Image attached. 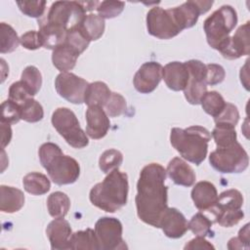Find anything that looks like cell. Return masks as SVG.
<instances>
[{"label":"cell","mask_w":250,"mask_h":250,"mask_svg":"<svg viewBox=\"0 0 250 250\" xmlns=\"http://www.w3.org/2000/svg\"><path fill=\"white\" fill-rule=\"evenodd\" d=\"M52 124L64 141L74 148H83L88 146L87 134L80 127L75 113L67 107L57 108L51 118Z\"/></svg>","instance_id":"8"},{"label":"cell","mask_w":250,"mask_h":250,"mask_svg":"<svg viewBox=\"0 0 250 250\" xmlns=\"http://www.w3.org/2000/svg\"><path fill=\"white\" fill-rule=\"evenodd\" d=\"M89 83L71 72H61L55 79L57 93L67 102L75 104L84 103L85 92Z\"/></svg>","instance_id":"13"},{"label":"cell","mask_w":250,"mask_h":250,"mask_svg":"<svg viewBox=\"0 0 250 250\" xmlns=\"http://www.w3.org/2000/svg\"><path fill=\"white\" fill-rule=\"evenodd\" d=\"M38 34L42 43V47L55 50L57 47L64 43L67 32L66 30L45 22H38Z\"/></svg>","instance_id":"23"},{"label":"cell","mask_w":250,"mask_h":250,"mask_svg":"<svg viewBox=\"0 0 250 250\" xmlns=\"http://www.w3.org/2000/svg\"><path fill=\"white\" fill-rule=\"evenodd\" d=\"M17 5L25 16L30 18H42L45 12L46 1H18Z\"/></svg>","instance_id":"42"},{"label":"cell","mask_w":250,"mask_h":250,"mask_svg":"<svg viewBox=\"0 0 250 250\" xmlns=\"http://www.w3.org/2000/svg\"><path fill=\"white\" fill-rule=\"evenodd\" d=\"M209 162L220 173H241L247 169L249 157L243 146L235 142L229 146L217 147L210 153Z\"/></svg>","instance_id":"9"},{"label":"cell","mask_w":250,"mask_h":250,"mask_svg":"<svg viewBox=\"0 0 250 250\" xmlns=\"http://www.w3.org/2000/svg\"><path fill=\"white\" fill-rule=\"evenodd\" d=\"M0 30H1V47H0L1 53L6 54V53L14 52L18 48L19 44L21 43L17 32L11 25L5 22L0 23Z\"/></svg>","instance_id":"34"},{"label":"cell","mask_w":250,"mask_h":250,"mask_svg":"<svg viewBox=\"0 0 250 250\" xmlns=\"http://www.w3.org/2000/svg\"><path fill=\"white\" fill-rule=\"evenodd\" d=\"M165 180L164 167L159 163H149L142 169L137 183L135 202L138 217L155 228H158L159 220L168 207V188Z\"/></svg>","instance_id":"1"},{"label":"cell","mask_w":250,"mask_h":250,"mask_svg":"<svg viewBox=\"0 0 250 250\" xmlns=\"http://www.w3.org/2000/svg\"><path fill=\"white\" fill-rule=\"evenodd\" d=\"M226 76V71L224 67L220 64L209 63L206 64V76L205 82L207 85H217L224 81Z\"/></svg>","instance_id":"44"},{"label":"cell","mask_w":250,"mask_h":250,"mask_svg":"<svg viewBox=\"0 0 250 250\" xmlns=\"http://www.w3.org/2000/svg\"><path fill=\"white\" fill-rule=\"evenodd\" d=\"M238 239L243 243V245L249 249V224H246L238 232Z\"/></svg>","instance_id":"48"},{"label":"cell","mask_w":250,"mask_h":250,"mask_svg":"<svg viewBox=\"0 0 250 250\" xmlns=\"http://www.w3.org/2000/svg\"><path fill=\"white\" fill-rule=\"evenodd\" d=\"M0 210L4 213H15L24 205L23 192L14 187H0Z\"/></svg>","instance_id":"22"},{"label":"cell","mask_w":250,"mask_h":250,"mask_svg":"<svg viewBox=\"0 0 250 250\" xmlns=\"http://www.w3.org/2000/svg\"><path fill=\"white\" fill-rule=\"evenodd\" d=\"M190 195L194 206L200 211L209 210L218 199L216 187L208 181L196 183L191 189Z\"/></svg>","instance_id":"21"},{"label":"cell","mask_w":250,"mask_h":250,"mask_svg":"<svg viewBox=\"0 0 250 250\" xmlns=\"http://www.w3.org/2000/svg\"><path fill=\"white\" fill-rule=\"evenodd\" d=\"M210 140V132L198 125L186 129L175 127L171 130L170 134L172 146L184 159L195 165L201 164L206 158Z\"/></svg>","instance_id":"5"},{"label":"cell","mask_w":250,"mask_h":250,"mask_svg":"<svg viewBox=\"0 0 250 250\" xmlns=\"http://www.w3.org/2000/svg\"><path fill=\"white\" fill-rule=\"evenodd\" d=\"M242 193L234 188L223 191L218 195L216 203L209 209L214 215L215 222L224 228H230L238 224L244 217L242 211Z\"/></svg>","instance_id":"7"},{"label":"cell","mask_w":250,"mask_h":250,"mask_svg":"<svg viewBox=\"0 0 250 250\" xmlns=\"http://www.w3.org/2000/svg\"><path fill=\"white\" fill-rule=\"evenodd\" d=\"M235 127L226 124H216L211 136L213 137L217 147H225L234 144L237 139Z\"/></svg>","instance_id":"31"},{"label":"cell","mask_w":250,"mask_h":250,"mask_svg":"<svg viewBox=\"0 0 250 250\" xmlns=\"http://www.w3.org/2000/svg\"><path fill=\"white\" fill-rule=\"evenodd\" d=\"M188 228L196 236L205 237L211 232L212 222L205 215L198 212L191 217L188 223Z\"/></svg>","instance_id":"37"},{"label":"cell","mask_w":250,"mask_h":250,"mask_svg":"<svg viewBox=\"0 0 250 250\" xmlns=\"http://www.w3.org/2000/svg\"><path fill=\"white\" fill-rule=\"evenodd\" d=\"M46 234L52 250L69 249V239L72 234L69 223L63 218H56L49 223Z\"/></svg>","instance_id":"18"},{"label":"cell","mask_w":250,"mask_h":250,"mask_svg":"<svg viewBox=\"0 0 250 250\" xmlns=\"http://www.w3.org/2000/svg\"><path fill=\"white\" fill-rule=\"evenodd\" d=\"M79 54L75 50L63 43L53 50L52 62L61 72H68L75 66Z\"/></svg>","instance_id":"24"},{"label":"cell","mask_w":250,"mask_h":250,"mask_svg":"<svg viewBox=\"0 0 250 250\" xmlns=\"http://www.w3.org/2000/svg\"><path fill=\"white\" fill-rule=\"evenodd\" d=\"M111 91L107 87V85L104 82L102 81H96L93 83H89L84 97V103L88 105H99V106H104L107 103Z\"/></svg>","instance_id":"25"},{"label":"cell","mask_w":250,"mask_h":250,"mask_svg":"<svg viewBox=\"0 0 250 250\" xmlns=\"http://www.w3.org/2000/svg\"><path fill=\"white\" fill-rule=\"evenodd\" d=\"M166 174L178 186L191 187L196 179L193 169L184 159L174 157L168 163Z\"/></svg>","instance_id":"20"},{"label":"cell","mask_w":250,"mask_h":250,"mask_svg":"<svg viewBox=\"0 0 250 250\" xmlns=\"http://www.w3.org/2000/svg\"><path fill=\"white\" fill-rule=\"evenodd\" d=\"M186 250L187 249H214L215 247L209 242L207 241L204 237L202 236H196L195 238L189 240L184 247Z\"/></svg>","instance_id":"46"},{"label":"cell","mask_w":250,"mask_h":250,"mask_svg":"<svg viewBox=\"0 0 250 250\" xmlns=\"http://www.w3.org/2000/svg\"><path fill=\"white\" fill-rule=\"evenodd\" d=\"M158 228L169 238H180L188 229L186 217L182 212L173 207H167L163 212L158 223Z\"/></svg>","instance_id":"16"},{"label":"cell","mask_w":250,"mask_h":250,"mask_svg":"<svg viewBox=\"0 0 250 250\" xmlns=\"http://www.w3.org/2000/svg\"><path fill=\"white\" fill-rule=\"evenodd\" d=\"M90 42L91 41L84 34L79 25L67 30L64 40V43L75 50L79 55L87 49Z\"/></svg>","instance_id":"35"},{"label":"cell","mask_w":250,"mask_h":250,"mask_svg":"<svg viewBox=\"0 0 250 250\" xmlns=\"http://www.w3.org/2000/svg\"><path fill=\"white\" fill-rule=\"evenodd\" d=\"M21 120L20 105L11 100H7L1 104V122L6 124H16Z\"/></svg>","instance_id":"39"},{"label":"cell","mask_w":250,"mask_h":250,"mask_svg":"<svg viewBox=\"0 0 250 250\" xmlns=\"http://www.w3.org/2000/svg\"><path fill=\"white\" fill-rule=\"evenodd\" d=\"M104 111L109 117H117L126 111L127 104L125 98L119 93H111L107 103L104 105Z\"/></svg>","instance_id":"38"},{"label":"cell","mask_w":250,"mask_h":250,"mask_svg":"<svg viewBox=\"0 0 250 250\" xmlns=\"http://www.w3.org/2000/svg\"><path fill=\"white\" fill-rule=\"evenodd\" d=\"M21 108V119L29 122L35 123L44 117V110L42 105L36 100L29 98L24 103L20 105Z\"/></svg>","instance_id":"32"},{"label":"cell","mask_w":250,"mask_h":250,"mask_svg":"<svg viewBox=\"0 0 250 250\" xmlns=\"http://www.w3.org/2000/svg\"><path fill=\"white\" fill-rule=\"evenodd\" d=\"M69 249L101 250L95 230L86 229L85 230H79L72 233L69 239Z\"/></svg>","instance_id":"27"},{"label":"cell","mask_w":250,"mask_h":250,"mask_svg":"<svg viewBox=\"0 0 250 250\" xmlns=\"http://www.w3.org/2000/svg\"><path fill=\"white\" fill-rule=\"evenodd\" d=\"M22 185L25 191L32 195H42L50 190V180L42 173L31 172L22 179Z\"/></svg>","instance_id":"26"},{"label":"cell","mask_w":250,"mask_h":250,"mask_svg":"<svg viewBox=\"0 0 250 250\" xmlns=\"http://www.w3.org/2000/svg\"><path fill=\"white\" fill-rule=\"evenodd\" d=\"M212 5V1H187L169 9L153 7L146 14L147 31L158 39H171L184 29L192 27L199 16Z\"/></svg>","instance_id":"2"},{"label":"cell","mask_w":250,"mask_h":250,"mask_svg":"<svg viewBox=\"0 0 250 250\" xmlns=\"http://www.w3.org/2000/svg\"><path fill=\"white\" fill-rule=\"evenodd\" d=\"M188 71V82L184 90L185 98L190 104H199L207 92L205 82L206 64L198 60H189L185 62Z\"/></svg>","instance_id":"12"},{"label":"cell","mask_w":250,"mask_h":250,"mask_svg":"<svg viewBox=\"0 0 250 250\" xmlns=\"http://www.w3.org/2000/svg\"><path fill=\"white\" fill-rule=\"evenodd\" d=\"M129 190L126 173L114 169L107 174L103 182L96 184L90 190L91 203L101 210L114 213L127 203Z\"/></svg>","instance_id":"3"},{"label":"cell","mask_w":250,"mask_h":250,"mask_svg":"<svg viewBox=\"0 0 250 250\" xmlns=\"http://www.w3.org/2000/svg\"><path fill=\"white\" fill-rule=\"evenodd\" d=\"M226 104L227 103L223 96L217 91L206 92L200 101V104L203 110L212 117L218 116L224 109Z\"/></svg>","instance_id":"30"},{"label":"cell","mask_w":250,"mask_h":250,"mask_svg":"<svg viewBox=\"0 0 250 250\" xmlns=\"http://www.w3.org/2000/svg\"><path fill=\"white\" fill-rule=\"evenodd\" d=\"M86 134L93 140L104 138L110 127V121L107 114L99 105L88 106L86 110Z\"/></svg>","instance_id":"17"},{"label":"cell","mask_w":250,"mask_h":250,"mask_svg":"<svg viewBox=\"0 0 250 250\" xmlns=\"http://www.w3.org/2000/svg\"><path fill=\"white\" fill-rule=\"evenodd\" d=\"M29 98H32L27 87L23 84L21 80L14 82L9 88V100L21 105Z\"/></svg>","instance_id":"43"},{"label":"cell","mask_w":250,"mask_h":250,"mask_svg":"<svg viewBox=\"0 0 250 250\" xmlns=\"http://www.w3.org/2000/svg\"><path fill=\"white\" fill-rule=\"evenodd\" d=\"M123 162V154L114 148L104 150L99 159V167L102 172L108 174L114 169H118Z\"/></svg>","instance_id":"33"},{"label":"cell","mask_w":250,"mask_h":250,"mask_svg":"<svg viewBox=\"0 0 250 250\" xmlns=\"http://www.w3.org/2000/svg\"><path fill=\"white\" fill-rule=\"evenodd\" d=\"M20 42L23 48L27 50H36L42 47V43L38 34V31L30 30L23 33L20 37Z\"/></svg>","instance_id":"45"},{"label":"cell","mask_w":250,"mask_h":250,"mask_svg":"<svg viewBox=\"0 0 250 250\" xmlns=\"http://www.w3.org/2000/svg\"><path fill=\"white\" fill-rule=\"evenodd\" d=\"M163 76V66L156 62H147L135 73L133 84L141 94H149L159 85Z\"/></svg>","instance_id":"14"},{"label":"cell","mask_w":250,"mask_h":250,"mask_svg":"<svg viewBox=\"0 0 250 250\" xmlns=\"http://www.w3.org/2000/svg\"><path fill=\"white\" fill-rule=\"evenodd\" d=\"M79 26L90 41H96L104 34L105 24L104 20L99 15L89 14L86 15Z\"/></svg>","instance_id":"29"},{"label":"cell","mask_w":250,"mask_h":250,"mask_svg":"<svg viewBox=\"0 0 250 250\" xmlns=\"http://www.w3.org/2000/svg\"><path fill=\"white\" fill-rule=\"evenodd\" d=\"M86 17V11L82 4L77 1H56L54 2L46 17L41 18L38 22H45L64 30L78 26Z\"/></svg>","instance_id":"10"},{"label":"cell","mask_w":250,"mask_h":250,"mask_svg":"<svg viewBox=\"0 0 250 250\" xmlns=\"http://www.w3.org/2000/svg\"><path fill=\"white\" fill-rule=\"evenodd\" d=\"M239 120V112L237 107L230 104L227 103L224 109L220 112V114L214 117V121L216 124H226L235 127Z\"/></svg>","instance_id":"41"},{"label":"cell","mask_w":250,"mask_h":250,"mask_svg":"<svg viewBox=\"0 0 250 250\" xmlns=\"http://www.w3.org/2000/svg\"><path fill=\"white\" fill-rule=\"evenodd\" d=\"M95 232L101 250H123L127 245L122 237L121 222L112 217H102L95 224Z\"/></svg>","instance_id":"11"},{"label":"cell","mask_w":250,"mask_h":250,"mask_svg":"<svg viewBox=\"0 0 250 250\" xmlns=\"http://www.w3.org/2000/svg\"><path fill=\"white\" fill-rule=\"evenodd\" d=\"M1 132H2L1 146H2V148H5V146L9 145V143L11 142V139H12V129H11L10 124L1 122Z\"/></svg>","instance_id":"47"},{"label":"cell","mask_w":250,"mask_h":250,"mask_svg":"<svg viewBox=\"0 0 250 250\" xmlns=\"http://www.w3.org/2000/svg\"><path fill=\"white\" fill-rule=\"evenodd\" d=\"M47 208L53 218H64L70 208V199L64 192L55 191L47 198Z\"/></svg>","instance_id":"28"},{"label":"cell","mask_w":250,"mask_h":250,"mask_svg":"<svg viewBox=\"0 0 250 250\" xmlns=\"http://www.w3.org/2000/svg\"><path fill=\"white\" fill-rule=\"evenodd\" d=\"M125 3L121 1H103L97 7L98 15L104 19H113L119 16L124 10Z\"/></svg>","instance_id":"40"},{"label":"cell","mask_w":250,"mask_h":250,"mask_svg":"<svg viewBox=\"0 0 250 250\" xmlns=\"http://www.w3.org/2000/svg\"><path fill=\"white\" fill-rule=\"evenodd\" d=\"M228 248L230 250H234V249H247L243 243L238 239V237H232L229 240L228 243Z\"/></svg>","instance_id":"49"},{"label":"cell","mask_w":250,"mask_h":250,"mask_svg":"<svg viewBox=\"0 0 250 250\" xmlns=\"http://www.w3.org/2000/svg\"><path fill=\"white\" fill-rule=\"evenodd\" d=\"M188 71L185 62H171L163 67V76L166 86L173 91H184L188 82Z\"/></svg>","instance_id":"19"},{"label":"cell","mask_w":250,"mask_h":250,"mask_svg":"<svg viewBox=\"0 0 250 250\" xmlns=\"http://www.w3.org/2000/svg\"><path fill=\"white\" fill-rule=\"evenodd\" d=\"M219 52L225 59L236 60L250 53L249 21L240 25L232 36H229Z\"/></svg>","instance_id":"15"},{"label":"cell","mask_w":250,"mask_h":250,"mask_svg":"<svg viewBox=\"0 0 250 250\" xmlns=\"http://www.w3.org/2000/svg\"><path fill=\"white\" fill-rule=\"evenodd\" d=\"M21 80L27 87L32 97L39 92L42 85V75L34 65H28L22 70Z\"/></svg>","instance_id":"36"},{"label":"cell","mask_w":250,"mask_h":250,"mask_svg":"<svg viewBox=\"0 0 250 250\" xmlns=\"http://www.w3.org/2000/svg\"><path fill=\"white\" fill-rule=\"evenodd\" d=\"M41 165L56 185H69L76 182L80 175L79 163L71 156L64 155L54 143H44L38 150Z\"/></svg>","instance_id":"4"},{"label":"cell","mask_w":250,"mask_h":250,"mask_svg":"<svg viewBox=\"0 0 250 250\" xmlns=\"http://www.w3.org/2000/svg\"><path fill=\"white\" fill-rule=\"evenodd\" d=\"M237 23V14L229 5L213 12L203 22V29L210 47L220 50Z\"/></svg>","instance_id":"6"}]
</instances>
